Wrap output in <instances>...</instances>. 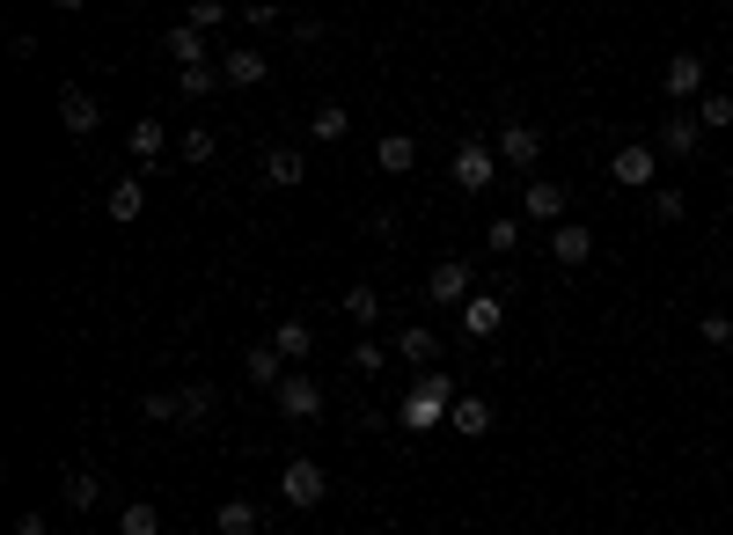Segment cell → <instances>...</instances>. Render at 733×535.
<instances>
[{"instance_id":"cell-1","label":"cell","mask_w":733,"mask_h":535,"mask_svg":"<svg viewBox=\"0 0 733 535\" xmlns=\"http://www.w3.org/2000/svg\"><path fill=\"white\" fill-rule=\"evenodd\" d=\"M448 410H455V382L433 367V375H419V389L397 404V418H403V433H426V426H440Z\"/></svg>"},{"instance_id":"cell-2","label":"cell","mask_w":733,"mask_h":535,"mask_svg":"<svg viewBox=\"0 0 733 535\" xmlns=\"http://www.w3.org/2000/svg\"><path fill=\"white\" fill-rule=\"evenodd\" d=\"M331 499V469L309 463V455H294V463L280 469V506H294V514H309V506Z\"/></svg>"},{"instance_id":"cell-3","label":"cell","mask_w":733,"mask_h":535,"mask_svg":"<svg viewBox=\"0 0 733 535\" xmlns=\"http://www.w3.org/2000/svg\"><path fill=\"white\" fill-rule=\"evenodd\" d=\"M272 404H280V418L309 426V418H323V382H315V375H301V367H286V382L272 389Z\"/></svg>"},{"instance_id":"cell-4","label":"cell","mask_w":733,"mask_h":535,"mask_svg":"<svg viewBox=\"0 0 733 535\" xmlns=\"http://www.w3.org/2000/svg\"><path fill=\"white\" fill-rule=\"evenodd\" d=\"M491 177H499V147H485V140H462L455 147V191H491Z\"/></svg>"},{"instance_id":"cell-5","label":"cell","mask_w":733,"mask_h":535,"mask_svg":"<svg viewBox=\"0 0 733 535\" xmlns=\"http://www.w3.org/2000/svg\"><path fill=\"white\" fill-rule=\"evenodd\" d=\"M470 279H477V271L462 265V257H448V265H433V271H426V301H433V308H470V301H477V294H470Z\"/></svg>"},{"instance_id":"cell-6","label":"cell","mask_w":733,"mask_h":535,"mask_svg":"<svg viewBox=\"0 0 733 535\" xmlns=\"http://www.w3.org/2000/svg\"><path fill=\"white\" fill-rule=\"evenodd\" d=\"M609 177L624 184V191H653V177H661V155H653V147H616V155H609Z\"/></svg>"},{"instance_id":"cell-7","label":"cell","mask_w":733,"mask_h":535,"mask_svg":"<svg viewBox=\"0 0 733 535\" xmlns=\"http://www.w3.org/2000/svg\"><path fill=\"white\" fill-rule=\"evenodd\" d=\"M491 147H499V161H514V169H536L543 161V132L521 126V118H507V132H499Z\"/></svg>"},{"instance_id":"cell-8","label":"cell","mask_w":733,"mask_h":535,"mask_svg":"<svg viewBox=\"0 0 733 535\" xmlns=\"http://www.w3.org/2000/svg\"><path fill=\"white\" fill-rule=\"evenodd\" d=\"M59 126H67L74 140H88V132L104 126V103H96L88 89H59Z\"/></svg>"},{"instance_id":"cell-9","label":"cell","mask_w":733,"mask_h":535,"mask_svg":"<svg viewBox=\"0 0 733 535\" xmlns=\"http://www.w3.org/2000/svg\"><path fill=\"white\" fill-rule=\"evenodd\" d=\"M521 214H528V220H543V228H565V184L536 177V184L521 191Z\"/></svg>"},{"instance_id":"cell-10","label":"cell","mask_w":733,"mask_h":535,"mask_svg":"<svg viewBox=\"0 0 733 535\" xmlns=\"http://www.w3.org/2000/svg\"><path fill=\"white\" fill-rule=\"evenodd\" d=\"M550 257H558L565 271H579L594 257V228L587 220H565V228H550Z\"/></svg>"},{"instance_id":"cell-11","label":"cell","mask_w":733,"mask_h":535,"mask_svg":"<svg viewBox=\"0 0 733 535\" xmlns=\"http://www.w3.org/2000/svg\"><path fill=\"white\" fill-rule=\"evenodd\" d=\"M374 169H382V177H411V169H419V140H411V132H382V140H374Z\"/></svg>"},{"instance_id":"cell-12","label":"cell","mask_w":733,"mask_h":535,"mask_svg":"<svg viewBox=\"0 0 733 535\" xmlns=\"http://www.w3.org/2000/svg\"><path fill=\"white\" fill-rule=\"evenodd\" d=\"M264 73H272V59H264L257 44H235V52L221 59V81H227V89H257Z\"/></svg>"},{"instance_id":"cell-13","label":"cell","mask_w":733,"mask_h":535,"mask_svg":"<svg viewBox=\"0 0 733 535\" xmlns=\"http://www.w3.org/2000/svg\"><path fill=\"white\" fill-rule=\"evenodd\" d=\"M661 89L675 96V103L704 96V59H697V52H675V59H667V73H661Z\"/></svg>"},{"instance_id":"cell-14","label":"cell","mask_w":733,"mask_h":535,"mask_svg":"<svg viewBox=\"0 0 733 535\" xmlns=\"http://www.w3.org/2000/svg\"><path fill=\"white\" fill-rule=\"evenodd\" d=\"M104 214L118 220V228H133V220L147 214V184L140 177H118V184H110V198H104Z\"/></svg>"},{"instance_id":"cell-15","label":"cell","mask_w":733,"mask_h":535,"mask_svg":"<svg viewBox=\"0 0 733 535\" xmlns=\"http://www.w3.org/2000/svg\"><path fill=\"white\" fill-rule=\"evenodd\" d=\"M162 52L176 59V73H184V67H206V30L176 22V30H162Z\"/></svg>"},{"instance_id":"cell-16","label":"cell","mask_w":733,"mask_h":535,"mask_svg":"<svg viewBox=\"0 0 733 535\" xmlns=\"http://www.w3.org/2000/svg\"><path fill=\"white\" fill-rule=\"evenodd\" d=\"M213 528H221V535H257L264 506L257 499H221V506H213Z\"/></svg>"},{"instance_id":"cell-17","label":"cell","mask_w":733,"mask_h":535,"mask_svg":"<svg viewBox=\"0 0 733 535\" xmlns=\"http://www.w3.org/2000/svg\"><path fill=\"white\" fill-rule=\"evenodd\" d=\"M397 359H411L419 375H433V359H440V330H419V323H411V330H397Z\"/></svg>"},{"instance_id":"cell-18","label":"cell","mask_w":733,"mask_h":535,"mask_svg":"<svg viewBox=\"0 0 733 535\" xmlns=\"http://www.w3.org/2000/svg\"><path fill=\"white\" fill-rule=\"evenodd\" d=\"M448 426L462 433V440H485V433H491V404H485V396H455Z\"/></svg>"},{"instance_id":"cell-19","label":"cell","mask_w":733,"mask_h":535,"mask_svg":"<svg viewBox=\"0 0 733 535\" xmlns=\"http://www.w3.org/2000/svg\"><path fill=\"white\" fill-rule=\"evenodd\" d=\"M697 140H704V126L690 118V110H675V118L661 126V155H682V161H690V155H697Z\"/></svg>"},{"instance_id":"cell-20","label":"cell","mask_w":733,"mask_h":535,"mask_svg":"<svg viewBox=\"0 0 733 535\" xmlns=\"http://www.w3.org/2000/svg\"><path fill=\"white\" fill-rule=\"evenodd\" d=\"M301 177H309V155H294V147H272V155H264V184H280V191H294Z\"/></svg>"},{"instance_id":"cell-21","label":"cell","mask_w":733,"mask_h":535,"mask_svg":"<svg viewBox=\"0 0 733 535\" xmlns=\"http://www.w3.org/2000/svg\"><path fill=\"white\" fill-rule=\"evenodd\" d=\"M243 375L257 382V389H280V382H286V367H280V345H250V353H243Z\"/></svg>"},{"instance_id":"cell-22","label":"cell","mask_w":733,"mask_h":535,"mask_svg":"<svg viewBox=\"0 0 733 535\" xmlns=\"http://www.w3.org/2000/svg\"><path fill=\"white\" fill-rule=\"evenodd\" d=\"M499 323H507V301H499V294H477V301L462 308V330H470V338H491Z\"/></svg>"},{"instance_id":"cell-23","label":"cell","mask_w":733,"mask_h":535,"mask_svg":"<svg viewBox=\"0 0 733 535\" xmlns=\"http://www.w3.org/2000/svg\"><path fill=\"white\" fill-rule=\"evenodd\" d=\"M133 155H140V169H162V161H169V140H162V118H140V126H133Z\"/></svg>"},{"instance_id":"cell-24","label":"cell","mask_w":733,"mask_h":535,"mask_svg":"<svg viewBox=\"0 0 733 535\" xmlns=\"http://www.w3.org/2000/svg\"><path fill=\"white\" fill-rule=\"evenodd\" d=\"M272 345H280V359H309V353H315V330H309L301 316H286L280 330H272Z\"/></svg>"},{"instance_id":"cell-25","label":"cell","mask_w":733,"mask_h":535,"mask_svg":"<svg viewBox=\"0 0 733 535\" xmlns=\"http://www.w3.org/2000/svg\"><path fill=\"white\" fill-rule=\"evenodd\" d=\"M345 132H352V110H345V103H323V110L309 118V140H323V147L345 140Z\"/></svg>"},{"instance_id":"cell-26","label":"cell","mask_w":733,"mask_h":535,"mask_svg":"<svg viewBox=\"0 0 733 535\" xmlns=\"http://www.w3.org/2000/svg\"><path fill=\"white\" fill-rule=\"evenodd\" d=\"M118 535H162V506L155 499H133L118 514Z\"/></svg>"},{"instance_id":"cell-27","label":"cell","mask_w":733,"mask_h":535,"mask_svg":"<svg viewBox=\"0 0 733 535\" xmlns=\"http://www.w3.org/2000/svg\"><path fill=\"white\" fill-rule=\"evenodd\" d=\"M59 499H67L74 514H88V506H104V477H88V469H74V477H67V492H59Z\"/></svg>"},{"instance_id":"cell-28","label":"cell","mask_w":733,"mask_h":535,"mask_svg":"<svg viewBox=\"0 0 733 535\" xmlns=\"http://www.w3.org/2000/svg\"><path fill=\"white\" fill-rule=\"evenodd\" d=\"M140 410L155 418V426H176V418H184V389H147Z\"/></svg>"},{"instance_id":"cell-29","label":"cell","mask_w":733,"mask_h":535,"mask_svg":"<svg viewBox=\"0 0 733 535\" xmlns=\"http://www.w3.org/2000/svg\"><path fill=\"white\" fill-rule=\"evenodd\" d=\"M221 89V59H206V67H184L176 73V96H213Z\"/></svg>"},{"instance_id":"cell-30","label":"cell","mask_w":733,"mask_h":535,"mask_svg":"<svg viewBox=\"0 0 733 535\" xmlns=\"http://www.w3.org/2000/svg\"><path fill=\"white\" fill-rule=\"evenodd\" d=\"M213 404H221V389H213V382H184V418H192V426H206Z\"/></svg>"},{"instance_id":"cell-31","label":"cell","mask_w":733,"mask_h":535,"mask_svg":"<svg viewBox=\"0 0 733 535\" xmlns=\"http://www.w3.org/2000/svg\"><path fill=\"white\" fill-rule=\"evenodd\" d=\"M382 367H389V345H382V338H360V345H352V375H366V382H374Z\"/></svg>"},{"instance_id":"cell-32","label":"cell","mask_w":733,"mask_h":535,"mask_svg":"<svg viewBox=\"0 0 733 535\" xmlns=\"http://www.w3.org/2000/svg\"><path fill=\"white\" fill-rule=\"evenodd\" d=\"M682 214H690V198H682L675 184H653V220H661V228H675Z\"/></svg>"},{"instance_id":"cell-33","label":"cell","mask_w":733,"mask_h":535,"mask_svg":"<svg viewBox=\"0 0 733 535\" xmlns=\"http://www.w3.org/2000/svg\"><path fill=\"white\" fill-rule=\"evenodd\" d=\"M485 242H491L499 257H514V250H521V220H514V214H499V220L485 228Z\"/></svg>"},{"instance_id":"cell-34","label":"cell","mask_w":733,"mask_h":535,"mask_svg":"<svg viewBox=\"0 0 733 535\" xmlns=\"http://www.w3.org/2000/svg\"><path fill=\"white\" fill-rule=\"evenodd\" d=\"M345 316L352 323H374V316H382V294H374V286H345Z\"/></svg>"},{"instance_id":"cell-35","label":"cell","mask_w":733,"mask_h":535,"mask_svg":"<svg viewBox=\"0 0 733 535\" xmlns=\"http://www.w3.org/2000/svg\"><path fill=\"white\" fill-rule=\"evenodd\" d=\"M221 155V147H213V132L198 126V132H184V147H176V161H192V169H206V161Z\"/></svg>"},{"instance_id":"cell-36","label":"cell","mask_w":733,"mask_h":535,"mask_svg":"<svg viewBox=\"0 0 733 535\" xmlns=\"http://www.w3.org/2000/svg\"><path fill=\"white\" fill-rule=\"evenodd\" d=\"M697 126H704V132L733 126V96H704V103H697Z\"/></svg>"},{"instance_id":"cell-37","label":"cell","mask_w":733,"mask_h":535,"mask_svg":"<svg viewBox=\"0 0 733 535\" xmlns=\"http://www.w3.org/2000/svg\"><path fill=\"white\" fill-rule=\"evenodd\" d=\"M184 22H192V30H221L227 8H221V0H192V16H184Z\"/></svg>"},{"instance_id":"cell-38","label":"cell","mask_w":733,"mask_h":535,"mask_svg":"<svg viewBox=\"0 0 733 535\" xmlns=\"http://www.w3.org/2000/svg\"><path fill=\"white\" fill-rule=\"evenodd\" d=\"M697 338H704V345H733V316H704Z\"/></svg>"},{"instance_id":"cell-39","label":"cell","mask_w":733,"mask_h":535,"mask_svg":"<svg viewBox=\"0 0 733 535\" xmlns=\"http://www.w3.org/2000/svg\"><path fill=\"white\" fill-rule=\"evenodd\" d=\"M366 235H374V242H397L403 220H397V214H374V220H366Z\"/></svg>"},{"instance_id":"cell-40","label":"cell","mask_w":733,"mask_h":535,"mask_svg":"<svg viewBox=\"0 0 733 535\" xmlns=\"http://www.w3.org/2000/svg\"><path fill=\"white\" fill-rule=\"evenodd\" d=\"M8 535H45V514H37V506H22V514H16V528H8Z\"/></svg>"},{"instance_id":"cell-41","label":"cell","mask_w":733,"mask_h":535,"mask_svg":"<svg viewBox=\"0 0 733 535\" xmlns=\"http://www.w3.org/2000/svg\"><path fill=\"white\" fill-rule=\"evenodd\" d=\"M374 535H389V528H374Z\"/></svg>"}]
</instances>
